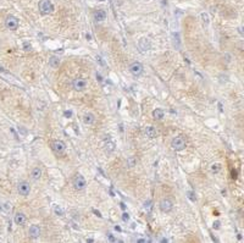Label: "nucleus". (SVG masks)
<instances>
[{
  "label": "nucleus",
  "mask_w": 244,
  "mask_h": 243,
  "mask_svg": "<svg viewBox=\"0 0 244 243\" xmlns=\"http://www.w3.org/2000/svg\"><path fill=\"white\" fill-rule=\"evenodd\" d=\"M171 147L176 151H181L187 147V141L183 136H176L171 141Z\"/></svg>",
  "instance_id": "obj_1"
},
{
  "label": "nucleus",
  "mask_w": 244,
  "mask_h": 243,
  "mask_svg": "<svg viewBox=\"0 0 244 243\" xmlns=\"http://www.w3.org/2000/svg\"><path fill=\"white\" fill-rule=\"evenodd\" d=\"M55 8H54V4L51 3V0H40L39 1V11L42 15H49L53 13Z\"/></svg>",
  "instance_id": "obj_2"
},
{
  "label": "nucleus",
  "mask_w": 244,
  "mask_h": 243,
  "mask_svg": "<svg viewBox=\"0 0 244 243\" xmlns=\"http://www.w3.org/2000/svg\"><path fill=\"white\" fill-rule=\"evenodd\" d=\"M73 187H74V189H77V191H83L87 187L86 178L81 175V173H78V175L74 176V178H73Z\"/></svg>",
  "instance_id": "obj_3"
},
{
  "label": "nucleus",
  "mask_w": 244,
  "mask_h": 243,
  "mask_svg": "<svg viewBox=\"0 0 244 243\" xmlns=\"http://www.w3.org/2000/svg\"><path fill=\"white\" fill-rule=\"evenodd\" d=\"M5 26L10 31H16L18 28V18L13 15H9L5 20Z\"/></svg>",
  "instance_id": "obj_4"
},
{
  "label": "nucleus",
  "mask_w": 244,
  "mask_h": 243,
  "mask_svg": "<svg viewBox=\"0 0 244 243\" xmlns=\"http://www.w3.org/2000/svg\"><path fill=\"white\" fill-rule=\"evenodd\" d=\"M17 192H18L20 196H22V197L29 196V193H31V186H29V183L27 182V181H21V182L17 185Z\"/></svg>",
  "instance_id": "obj_5"
},
{
  "label": "nucleus",
  "mask_w": 244,
  "mask_h": 243,
  "mask_svg": "<svg viewBox=\"0 0 244 243\" xmlns=\"http://www.w3.org/2000/svg\"><path fill=\"white\" fill-rule=\"evenodd\" d=\"M128 70H130V72H131L133 76H135V77H138V76H140L142 73H143L144 67H143V65H142L140 62L134 61V62H132V64L130 65V67H128Z\"/></svg>",
  "instance_id": "obj_6"
},
{
  "label": "nucleus",
  "mask_w": 244,
  "mask_h": 243,
  "mask_svg": "<svg viewBox=\"0 0 244 243\" xmlns=\"http://www.w3.org/2000/svg\"><path fill=\"white\" fill-rule=\"evenodd\" d=\"M87 86H88L87 81H86L84 78H81V77H78V78H76V80H73V82H72V87H73L74 91H77V92H82V91H84V89L87 88Z\"/></svg>",
  "instance_id": "obj_7"
},
{
  "label": "nucleus",
  "mask_w": 244,
  "mask_h": 243,
  "mask_svg": "<svg viewBox=\"0 0 244 243\" xmlns=\"http://www.w3.org/2000/svg\"><path fill=\"white\" fill-rule=\"evenodd\" d=\"M51 149L56 153V154H62V153L66 150V144L64 141L56 139L51 143Z\"/></svg>",
  "instance_id": "obj_8"
},
{
  "label": "nucleus",
  "mask_w": 244,
  "mask_h": 243,
  "mask_svg": "<svg viewBox=\"0 0 244 243\" xmlns=\"http://www.w3.org/2000/svg\"><path fill=\"white\" fill-rule=\"evenodd\" d=\"M159 208H160V210L162 213H170L172 210V208H173V203L171 202V199L164 198V199H161V202L159 204Z\"/></svg>",
  "instance_id": "obj_9"
},
{
  "label": "nucleus",
  "mask_w": 244,
  "mask_h": 243,
  "mask_svg": "<svg viewBox=\"0 0 244 243\" xmlns=\"http://www.w3.org/2000/svg\"><path fill=\"white\" fill-rule=\"evenodd\" d=\"M40 233H42V228H40L39 225H32V226H29L28 236H29L31 238H39Z\"/></svg>",
  "instance_id": "obj_10"
},
{
  "label": "nucleus",
  "mask_w": 244,
  "mask_h": 243,
  "mask_svg": "<svg viewBox=\"0 0 244 243\" xmlns=\"http://www.w3.org/2000/svg\"><path fill=\"white\" fill-rule=\"evenodd\" d=\"M138 46H139V49H140V50H143V51H148V50H150V48H151L150 40H149L148 38H140V39H139V42H138Z\"/></svg>",
  "instance_id": "obj_11"
},
{
  "label": "nucleus",
  "mask_w": 244,
  "mask_h": 243,
  "mask_svg": "<svg viewBox=\"0 0 244 243\" xmlns=\"http://www.w3.org/2000/svg\"><path fill=\"white\" fill-rule=\"evenodd\" d=\"M144 135L147 136V138H149V139H154V138L158 136V132H156V130H155V127L147 126L144 128Z\"/></svg>",
  "instance_id": "obj_12"
},
{
  "label": "nucleus",
  "mask_w": 244,
  "mask_h": 243,
  "mask_svg": "<svg viewBox=\"0 0 244 243\" xmlns=\"http://www.w3.org/2000/svg\"><path fill=\"white\" fill-rule=\"evenodd\" d=\"M94 21L95 22H103V21L106 18V12L103 9H99L97 11H94Z\"/></svg>",
  "instance_id": "obj_13"
},
{
  "label": "nucleus",
  "mask_w": 244,
  "mask_h": 243,
  "mask_svg": "<svg viewBox=\"0 0 244 243\" xmlns=\"http://www.w3.org/2000/svg\"><path fill=\"white\" fill-rule=\"evenodd\" d=\"M26 220H27V216L23 213H16L15 216H13V221H15V224L20 225V226L23 225L26 223Z\"/></svg>",
  "instance_id": "obj_14"
},
{
  "label": "nucleus",
  "mask_w": 244,
  "mask_h": 243,
  "mask_svg": "<svg viewBox=\"0 0 244 243\" xmlns=\"http://www.w3.org/2000/svg\"><path fill=\"white\" fill-rule=\"evenodd\" d=\"M94 121H95V116H94V114H92V113H86L83 115V122L86 125H93Z\"/></svg>",
  "instance_id": "obj_15"
},
{
  "label": "nucleus",
  "mask_w": 244,
  "mask_h": 243,
  "mask_svg": "<svg viewBox=\"0 0 244 243\" xmlns=\"http://www.w3.org/2000/svg\"><path fill=\"white\" fill-rule=\"evenodd\" d=\"M153 117L155 120H162L165 117V111L162 109L158 108V109H155L154 111H153Z\"/></svg>",
  "instance_id": "obj_16"
},
{
  "label": "nucleus",
  "mask_w": 244,
  "mask_h": 243,
  "mask_svg": "<svg viewBox=\"0 0 244 243\" xmlns=\"http://www.w3.org/2000/svg\"><path fill=\"white\" fill-rule=\"evenodd\" d=\"M31 177L33 181H38V180L42 177V170H40V168H34L32 170L31 172Z\"/></svg>",
  "instance_id": "obj_17"
},
{
  "label": "nucleus",
  "mask_w": 244,
  "mask_h": 243,
  "mask_svg": "<svg viewBox=\"0 0 244 243\" xmlns=\"http://www.w3.org/2000/svg\"><path fill=\"white\" fill-rule=\"evenodd\" d=\"M59 65H60V59L57 58V56H50L49 58V66H51V67H59Z\"/></svg>",
  "instance_id": "obj_18"
},
{
  "label": "nucleus",
  "mask_w": 244,
  "mask_h": 243,
  "mask_svg": "<svg viewBox=\"0 0 244 243\" xmlns=\"http://www.w3.org/2000/svg\"><path fill=\"white\" fill-rule=\"evenodd\" d=\"M221 169H222V166L219 163H214V164H211V166H210V171H211L212 173H219L221 171Z\"/></svg>",
  "instance_id": "obj_19"
},
{
  "label": "nucleus",
  "mask_w": 244,
  "mask_h": 243,
  "mask_svg": "<svg viewBox=\"0 0 244 243\" xmlns=\"http://www.w3.org/2000/svg\"><path fill=\"white\" fill-rule=\"evenodd\" d=\"M53 210H54V214H55L56 216H64V209L60 205H54Z\"/></svg>",
  "instance_id": "obj_20"
},
{
  "label": "nucleus",
  "mask_w": 244,
  "mask_h": 243,
  "mask_svg": "<svg viewBox=\"0 0 244 243\" xmlns=\"http://www.w3.org/2000/svg\"><path fill=\"white\" fill-rule=\"evenodd\" d=\"M22 49H23L25 51H29V50H32V44L29 43V42L25 40L23 43H22Z\"/></svg>",
  "instance_id": "obj_21"
},
{
  "label": "nucleus",
  "mask_w": 244,
  "mask_h": 243,
  "mask_svg": "<svg viewBox=\"0 0 244 243\" xmlns=\"http://www.w3.org/2000/svg\"><path fill=\"white\" fill-rule=\"evenodd\" d=\"M186 194H187V197L192 200V202H195V200H196V196H195V193L193 191H187Z\"/></svg>",
  "instance_id": "obj_22"
},
{
  "label": "nucleus",
  "mask_w": 244,
  "mask_h": 243,
  "mask_svg": "<svg viewBox=\"0 0 244 243\" xmlns=\"http://www.w3.org/2000/svg\"><path fill=\"white\" fill-rule=\"evenodd\" d=\"M200 16H201L203 22H204L205 25H209V15H208V13H206V12H203Z\"/></svg>",
  "instance_id": "obj_23"
},
{
  "label": "nucleus",
  "mask_w": 244,
  "mask_h": 243,
  "mask_svg": "<svg viewBox=\"0 0 244 243\" xmlns=\"http://www.w3.org/2000/svg\"><path fill=\"white\" fill-rule=\"evenodd\" d=\"M127 164H128V166H130V168H134V165L137 164V160H135L134 158H128Z\"/></svg>",
  "instance_id": "obj_24"
},
{
  "label": "nucleus",
  "mask_w": 244,
  "mask_h": 243,
  "mask_svg": "<svg viewBox=\"0 0 244 243\" xmlns=\"http://www.w3.org/2000/svg\"><path fill=\"white\" fill-rule=\"evenodd\" d=\"M144 208L148 210H150L151 209V200H147V202H144Z\"/></svg>",
  "instance_id": "obj_25"
},
{
  "label": "nucleus",
  "mask_w": 244,
  "mask_h": 243,
  "mask_svg": "<svg viewBox=\"0 0 244 243\" xmlns=\"http://www.w3.org/2000/svg\"><path fill=\"white\" fill-rule=\"evenodd\" d=\"M220 226H221V223H220V221H214V224H212V227L215 228V230H219V228H220Z\"/></svg>",
  "instance_id": "obj_26"
},
{
  "label": "nucleus",
  "mask_w": 244,
  "mask_h": 243,
  "mask_svg": "<svg viewBox=\"0 0 244 243\" xmlns=\"http://www.w3.org/2000/svg\"><path fill=\"white\" fill-rule=\"evenodd\" d=\"M122 220H123V221H128V220H130V215H128L127 213H125L123 215H122Z\"/></svg>",
  "instance_id": "obj_27"
},
{
  "label": "nucleus",
  "mask_w": 244,
  "mask_h": 243,
  "mask_svg": "<svg viewBox=\"0 0 244 243\" xmlns=\"http://www.w3.org/2000/svg\"><path fill=\"white\" fill-rule=\"evenodd\" d=\"M107 236H109V241H111V242H117V239L115 238V237H114V236H112L111 233H109Z\"/></svg>",
  "instance_id": "obj_28"
},
{
  "label": "nucleus",
  "mask_w": 244,
  "mask_h": 243,
  "mask_svg": "<svg viewBox=\"0 0 244 243\" xmlns=\"http://www.w3.org/2000/svg\"><path fill=\"white\" fill-rule=\"evenodd\" d=\"M64 115H65L66 117H71V116H72V111H70V110L67 111V110H66V111L64 113Z\"/></svg>",
  "instance_id": "obj_29"
},
{
  "label": "nucleus",
  "mask_w": 244,
  "mask_h": 243,
  "mask_svg": "<svg viewBox=\"0 0 244 243\" xmlns=\"http://www.w3.org/2000/svg\"><path fill=\"white\" fill-rule=\"evenodd\" d=\"M97 78H98V81H99V82H103V78H101L100 73H97Z\"/></svg>",
  "instance_id": "obj_30"
},
{
  "label": "nucleus",
  "mask_w": 244,
  "mask_h": 243,
  "mask_svg": "<svg viewBox=\"0 0 244 243\" xmlns=\"http://www.w3.org/2000/svg\"><path fill=\"white\" fill-rule=\"evenodd\" d=\"M137 242H138V243H147L148 241H147V239H137Z\"/></svg>",
  "instance_id": "obj_31"
},
{
  "label": "nucleus",
  "mask_w": 244,
  "mask_h": 243,
  "mask_svg": "<svg viewBox=\"0 0 244 243\" xmlns=\"http://www.w3.org/2000/svg\"><path fill=\"white\" fill-rule=\"evenodd\" d=\"M121 208H122V209H123V210L126 209V206H125V204H123V203H121Z\"/></svg>",
  "instance_id": "obj_32"
},
{
  "label": "nucleus",
  "mask_w": 244,
  "mask_h": 243,
  "mask_svg": "<svg viewBox=\"0 0 244 243\" xmlns=\"http://www.w3.org/2000/svg\"><path fill=\"white\" fill-rule=\"evenodd\" d=\"M98 1H105V0H98Z\"/></svg>",
  "instance_id": "obj_33"
}]
</instances>
